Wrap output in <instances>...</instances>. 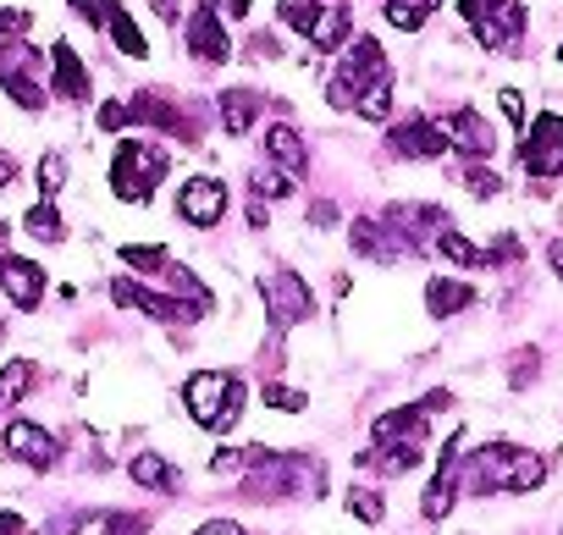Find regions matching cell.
Here are the masks:
<instances>
[{"instance_id": "7dc6e473", "label": "cell", "mask_w": 563, "mask_h": 535, "mask_svg": "<svg viewBox=\"0 0 563 535\" xmlns=\"http://www.w3.org/2000/svg\"><path fill=\"white\" fill-rule=\"evenodd\" d=\"M29 524H23V513H0V535H23Z\"/></svg>"}, {"instance_id": "603a6c76", "label": "cell", "mask_w": 563, "mask_h": 535, "mask_svg": "<svg viewBox=\"0 0 563 535\" xmlns=\"http://www.w3.org/2000/svg\"><path fill=\"white\" fill-rule=\"evenodd\" d=\"M349 29H354L349 7H327L321 23H316V34H310V45H316V51H343V45H349Z\"/></svg>"}, {"instance_id": "74e56055", "label": "cell", "mask_w": 563, "mask_h": 535, "mask_svg": "<svg viewBox=\"0 0 563 535\" xmlns=\"http://www.w3.org/2000/svg\"><path fill=\"white\" fill-rule=\"evenodd\" d=\"M73 12L106 29V23H111V12H122V0H73Z\"/></svg>"}, {"instance_id": "5b68a950", "label": "cell", "mask_w": 563, "mask_h": 535, "mask_svg": "<svg viewBox=\"0 0 563 535\" xmlns=\"http://www.w3.org/2000/svg\"><path fill=\"white\" fill-rule=\"evenodd\" d=\"M260 293H265V315H271V326H276V332H288V326L310 321V310H316L310 282H305V277H294V271H271V277L260 282Z\"/></svg>"}, {"instance_id": "d590c367", "label": "cell", "mask_w": 563, "mask_h": 535, "mask_svg": "<svg viewBox=\"0 0 563 535\" xmlns=\"http://www.w3.org/2000/svg\"><path fill=\"white\" fill-rule=\"evenodd\" d=\"M62 182H67V160H62V155H45V160H40V188H45V199L62 193Z\"/></svg>"}, {"instance_id": "83f0119b", "label": "cell", "mask_w": 563, "mask_h": 535, "mask_svg": "<svg viewBox=\"0 0 563 535\" xmlns=\"http://www.w3.org/2000/svg\"><path fill=\"white\" fill-rule=\"evenodd\" d=\"M431 248H437L442 259H453V265H486V248H475V243H470V237H459L453 226H442Z\"/></svg>"}, {"instance_id": "9c48e42d", "label": "cell", "mask_w": 563, "mask_h": 535, "mask_svg": "<svg viewBox=\"0 0 563 535\" xmlns=\"http://www.w3.org/2000/svg\"><path fill=\"white\" fill-rule=\"evenodd\" d=\"M0 293H7L18 310H40L45 304V271L23 254H0Z\"/></svg>"}, {"instance_id": "4316f807", "label": "cell", "mask_w": 563, "mask_h": 535, "mask_svg": "<svg viewBox=\"0 0 563 535\" xmlns=\"http://www.w3.org/2000/svg\"><path fill=\"white\" fill-rule=\"evenodd\" d=\"M349 237H354V248H360L365 259H398V248L387 243V226H382V221H354Z\"/></svg>"}, {"instance_id": "db71d44e", "label": "cell", "mask_w": 563, "mask_h": 535, "mask_svg": "<svg viewBox=\"0 0 563 535\" xmlns=\"http://www.w3.org/2000/svg\"><path fill=\"white\" fill-rule=\"evenodd\" d=\"M0 337H7V326H0Z\"/></svg>"}, {"instance_id": "816d5d0a", "label": "cell", "mask_w": 563, "mask_h": 535, "mask_svg": "<svg viewBox=\"0 0 563 535\" xmlns=\"http://www.w3.org/2000/svg\"><path fill=\"white\" fill-rule=\"evenodd\" d=\"M155 12H161V18H172V23H177V0H155Z\"/></svg>"}, {"instance_id": "836d02e7", "label": "cell", "mask_w": 563, "mask_h": 535, "mask_svg": "<svg viewBox=\"0 0 563 535\" xmlns=\"http://www.w3.org/2000/svg\"><path fill=\"white\" fill-rule=\"evenodd\" d=\"M354 111H360L365 122H387V116H393V83H376V89H371Z\"/></svg>"}, {"instance_id": "484cf974", "label": "cell", "mask_w": 563, "mask_h": 535, "mask_svg": "<svg viewBox=\"0 0 563 535\" xmlns=\"http://www.w3.org/2000/svg\"><path fill=\"white\" fill-rule=\"evenodd\" d=\"M34 376H40V370H34L29 359H12L7 370H0V409H12L18 398H29V392H34Z\"/></svg>"}, {"instance_id": "ab89813d", "label": "cell", "mask_w": 563, "mask_h": 535, "mask_svg": "<svg viewBox=\"0 0 563 535\" xmlns=\"http://www.w3.org/2000/svg\"><path fill=\"white\" fill-rule=\"evenodd\" d=\"M144 530H150L144 513H111L106 519V535H144Z\"/></svg>"}, {"instance_id": "3957f363", "label": "cell", "mask_w": 563, "mask_h": 535, "mask_svg": "<svg viewBox=\"0 0 563 535\" xmlns=\"http://www.w3.org/2000/svg\"><path fill=\"white\" fill-rule=\"evenodd\" d=\"M376 83H393V73H387V51H382L371 34H360L354 51L338 62V73H332V83H327V100H332L338 111H354Z\"/></svg>"}, {"instance_id": "ba28073f", "label": "cell", "mask_w": 563, "mask_h": 535, "mask_svg": "<svg viewBox=\"0 0 563 535\" xmlns=\"http://www.w3.org/2000/svg\"><path fill=\"white\" fill-rule=\"evenodd\" d=\"M0 447H7L12 458H23V464H34V469H51L62 458V442L34 420H12L7 431H0Z\"/></svg>"}, {"instance_id": "f5cc1de1", "label": "cell", "mask_w": 563, "mask_h": 535, "mask_svg": "<svg viewBox=\"0 0 563 535\" xmlns=\"http://www.w3.org/2000/svg\"><path fill=\"white\" fill-rule=\"evenodd\" d=\"M558 62H563V45H558Z\"/></svg>"}, {"instance_id": "5bb4252c", "label": "cell", "mask_w": 563, "mask_h": 535, "mask_svg": "<svg viewBox=\"0 0 563 535\" xmlns=\"http://www.w3.org/2000/svg\"><path fill=\"white\" fill-rule=\"evenodd\" d=\"M459 453H464V436L453 431L448 436V447H442V469H437V480H431V491H426V519H442L453 502H459Z\"/></svg>"}, {"instance_id": "f6af8a7d", "label": "cell", "mask_w": 563, "mask_h": 535, "mask_svg": "<svg viewBox=\"0 0 563 535\" xmlns=\"http://www.w3.org/2000/svg\"><path fill=\"white\" fill-rule=\"evenodd\" d=\"M492 7H497V0H459V12H464L470 23H481V18H486Z\"/></svg>"}, {"instance_id": "7402d4cb", "label": "cell", "mask_w": 563, "mask_h": 535, "mask_svg": "<svg viewBox=\"0 0 563 535\" xmlns=\"http://www.w3.org/2000/svg\"><path fill=\"white\" fill-rule=\"evenodd\" d=\"M128 475H133V486H144V491H177V469H172L161 453H139V458L128 464Z\"/></svg>"}, {"instance_id": "8d00e7d4", "label": "cell", "mask_w": 563, "mask_h": 535, "mask_svg": "<svg viewBox=\"0 0 563 535\" xmlns=\"http://www.w3.org/2000/svg\"><path fill=\"white\" fill-rule=\"evenodd\" d=\"M265 403H271V409H288V414L310 409V398H305V392H294V387H276V381L265 387Z\"/></svg>"}, {"instance_id": "f546056e", "label": "cell", "mask_w": 563, "mask_h": 535, "mask_svg": "<svg viewBox=\"0 0 563 535\" xmlns=\"http://www.w3.org/2000/svg\"><path fill=\"white\" fill-rule=\"evenodd\" d=\"M249 188H254L260 199H288V193H294V177L276 171V166H254V171H249Z\"/></svg>"}, {"instance_id": "ee69618b", "label": "cell", "mask_w": 563, "mask_h": 535, "mask_svg": "<svg viewBox=\"0 0 563 535\" xmlns=\"http://www.w3.org/2000/svg\"><path fill=\"white\" fill-rule=\"evenodd\" d=\"M249 7H254V0H210L216 18H249Z\"/></svg>"}, {"instance_id": "4dcf8cb0", "label": "cell", "mask_w": 563, "mask_h": 535, "mask_svg": "<svg viewBox=\"0 0 563 535\" xmlns=\"http://www.w3.org/2000/svg\"><path fill=\"white\" fill-rule=\"evenodd\" d=\"M0 89H7L23 111H40V105H45V89H40L29 73H0Z\"/></svg>"}, {"instance_id": "9a60e30c", "label": "cell", "mask_w": 563, "mask_h": 535, "mask_svg": "<svg viewBox=\"0 0 563 535\" xmlns=\"http://www.w3.org/2000/svg\"><path fill=\"white\" fill-rule=\"evenodd\" d=\"M475 29V40L486 45V51H508L519 34H525V7L519 0H497V7L481 18V23H470Z\"/></svg>"}, {"instance_id": "c3c4849f", "label": "cell", "mask_w": 563, "mask_h": 535, "mask_svg": "<svg viewBox=\"0 0 563 535\" xmlns=\"http://www.w3.org/2000/svg\"><path fill=\"white\" fill-rule=\"evenodd\" d=\"M310 215H316V226H332V221H338V210H332V204H327V199H321V204H316V210H310Z\"/></svg>"}, {"instance_id": "2e32d148", "label": "cell", "mask_w": 563, "mask_h": 535, "mask_svg": "<svg viewBox=\"0 0 563 535\" xmlns=\"http://www.w3.org/2000/svg\"><path fill=\"white\" fill-rule=\"evenodd\" d=\"M265 160H271V166H282V171H288V177H305V171H310V149H305L299 127H288V122H276V127L265 133Z\"/></svg>"}, {"instance_id": "60d3db41", "label": "cell", "mask_w": 563, "mask_h": 535, "mask_svg": "<svg viewBox=\"0 0 563 535\" xmlns=\"http://www.w3.org/2000/svg\"><path fill=\"white\" fill-rule=\"evenodd\" d=\"M29 29H34L29 12H7V7H0V40H18V34H29Z\"/></svg>"}, {"instance_id": "4fadbf2b", "label": "cell", "mask_w": 563, "mask_h": 535, "mask_svg": "<svg viewBox=\"0 0 563 535\" xmlns=\"http://www.w3.org/2000/svg\"><path fill=\"white\" fill-rule=\"evenodd\" d=\"M371 436H376V447H426V403L382 414Z\"/></svg>"}, {"instance_id": "f1b7e54d", "label": "cell", "mask_w": 563, "mask_h": 535, "mask_svg": "<svg viewBox=\"0 0 563 535\" xmlns=\"http://www.w3.org/2000/svg\"><path fill=\"white\" fill-rule=\"evenodd\" d=\"M321 0H282V7H276V18L282 23H288L294 34H316V23H321Z\"/></svg>"}, {"instance_id": "7c38bea8", "label": "cell", "mask_w": 563, "mask_h": 535, "mask_svg": "<svg viewBox=\"0 0 563 535\" xmlns=\"http://www.w3.org/2000/svg\"><path fill=\"white\" fill-rule=\"evenodd\" d=\"M437 127H442V133H448V144H453V149H464L470 160H486V155L497 149L492 127H486V122H481L475 111H448V116H442Z\"/></svg>"}, {"instance_id": "d6a6232c", "label": "cell", "mask_w": 563, "mask_h": 535, "mask_svg": "<svg viewBox=\"0 0 563 535\" xmlns=\"http://www.w3.org/2000/svg\"><path fill=\"white\" fill-rule=\"evenodd\" d=\"M122 259L133 265V271H166V265H172L161 243H128V248H122Z\"/></svg>"}, {"instance_id": "7a4b0ae2", "label": "cell", "mask_w": 563, "mask_h": 535, "mask_svg": "<svg viewBox=\"0 0 563 535\" xmlns=\"http://www.w3.org/2000/svg\"><path fill=\"white\" fill-rule=\"evenodd\" d=\"M183 403H188L194 425H205V431H232L238 414H243V381H238L232 370H199V376H188Z\"/></svg>"}, {"instance_id": "f35d334b", "label": "cell", "mask_w": 563, "mask_h": 535, "mask_svg": "<svg viewBox=\"0 0 563 535\" xmlns=\"http://www.w3.org/2000/svg\"><path fill=\"white\" fill-rule=\"evenodd\" d=\"M464 182H470V193H481V199L503 193V177H497V171H486V166H470V171H464Z\"/></svg>"}, {"instance_id": "e575fe53", "label": "cell", "mask_w": 563, "mask_h": 535, "mask_svg": "<svg viewBox=\"0 0 563 535\" xmlns=\"http://www.w3.org/2000/svg\"><path fill=\"white\" fill-rule=\"evenodd\" d=\"M349 513H360L365 524H382V519H387V508H382V491H365V486H354V491H349Z\"/></svg>"}, {"instance_id": "277c9868", "label": "cell", "mask_w": 563, "mask_h": 535, "mask_svg": "<svg viewBox=\"0 0 563 535\" xmlns=\"http://www.w3.org/2000/svg\"><path fill=\"white\" fill-rule=\"evenodd\" d=\"M166 149L161 144H144V138H128L122 149H117V160H111V188H117V199H128V204H150V193H155V182L166 177Z\"/></svg>"}, {"instance_id": "ffe728a7", "label": "cell", "mask_w": 563, "mask_h": 535, "mask_svg": "<svg viewBox=\"0 0 563 535\" xmlns=\"http://www.w3.org/2000/svg\"><path fill=\"white\" fill-rule=\"evenodd\" d=\"M128 116H133V122H155L161 133H183V138H188V122H183V111H177V105H166L161 94H133Z\"/></svg>"}, {"instance_id": "1f68e13d", "label": "cell", "mask_w": 563, "mask_h": 535, "mask_svg": "<svg viewBox=\"0 0 563 535\" xmlns=\"http://www.w3.org/2000/svg\"><path fill=\"white\" fill-rule=\"evenodd\" d=\"M23 226H29V232H34V237H45V243H56V237H62V232H67V226H62V210H56V204H51V199H45V204H34V210H29V221H23Z\"/></svg>"}, {"instance_id": "e0dca14e", "label": "cell", "mask_w": 563, "mask_h": 535, "mask_svg": "<svg viewBox=\"0 0 563 535\" xmlns=\"http://www.w3.org/2000/svg\"><path fill=\"white\" fill-rule=\"evenodd\" d=\"M188 51H194L199 62H227L232 40H227V29H221V18H216L210 7H199V12L188 18Z\"/></svg>"}, {"instance_id": "ac0fdd59", "label": "cell", "mask_w": 563, "mask_h": 535, "mask_svg": "<svg viewBox=\"0 0 563 535\" xmlns=\"http://www.w3.org/2000/svg\"><path fill=\"white\" fill-rule=\"evenodd\" d=\"M51 62H56V94L62 100H89V73H84V62H78V51L67 40L51 45Z\"/></svg>"}, {"instance_id": "d4e9b609", "label": "cell", "mask_w": 563, "mask_h": 535, "mask_svg": "<svg viewBox=\"0 0 563 535\" xmlns=\"http://www.w3.org/2000/svg\"><path fill=\"white\" fill-rule=\"evenodd\" d=\"M106 34H111V45H117L122 56H133V62H144V56H150V40L139 34V23H133L128 12H111V23H106Z\"/></svg>"}, {"instance_id": "681fc988", "label": "cell", "mask_w": 563, "mask_h": 535, "mask_svg": "<svg viewBox=\"0 0 563 535\" xmlns=\"http://www.w3.org/2000/svg\"><path fill=\"white\" fill-rule=\"evenodd\" d=\"M547 265H552V271L563 277V243H552V248H547Z\"/></svg>"}, {"instance_id": "30bf717a", "label": "cell", "mask_w": 563, "mask_h": 535, "mask_svg": "<svg viewBox=\"0 0 563 535\" xmlns=\"http://www.w3.org/2000/svg\"><path fill=\"white\" fill-rule=\"evenodd\" d=\"M387 144H393V155H404V160H437V155H448V149H453V144H448V133H442L437 122H426V116L398 122V127L387 133Z\"/></svg>"}, {"instance_id": "8fae6325", "label": "cell", "mask_w": 563, "mask_h": 535, "mask_svg": "<svg viewBox=\"0 0 563 535\" xmlns=\"http://www.w3.org/2000/svg\"><path fill=\"white\" fill-rule=\"evenodd\" d=\"M111 299H117L122 310H144V315H155L161 326H188V321H199L188 304L161 299V293H150V288H139V282H111Z\"/></svg>"}, {"instance_id": "6da1fadb", "label": "cell", "mask_w": 563, "mask_h": 535, "mask_svg": "<svg viewBox=\"0 0 563 535\" xmlns=\"http://www.w3.org/2000/svg\"><path fill=\"white\" fill-rule=\"evenodd\" d=\"M547 480V458L514 442H486L470 464H459V486L475 497H497V491H536Z\"/></svg>"}, {"instance_id": "b9f144b4", "label": "cell", "mask_w": 563, "mask_h": 535, "mask_svg": "<svg viewBox=\"0 0 563 535\" xmlns=\"http://www.w3.org/2000/svg\"><path fill=\"white\" fill-rule=\"evenodd\" d=\"M128 122H133V116H128V105H122V100H111V105H100V127H106V133H122Z\"/></svg>"}, {"instance_id": "d6986e66", "label": "cell", "mask_w": 563, "mask_h": 535, "mask_svg": "<svg viewBox=\"0 0 563 535\" xmlns=\"http://www.w3.org/2000/svg\"><path fill=\"white\" fill-rule=\"evenodd\" d=\"M470 304H475V288H470V282H453V277L426 282V310H431L437 321H448V315H459V310H470Z\"/></svg>"}, {"instance_id": "cb8c5ba5", "label": "cell", "mask_w": 563, "mask_h": 535, "mask_svg": "<svg viewBox=\"0 0 563 535\" xmlns=\"http://www.w3.org/2000/svg\"><path fill=\"white\" fill-rule=\"evenodd\" d=\"M437 7H442V0H387V23H393L398 34H420Z\"/></svg>"}, {"instance_id": "7bdbcfd3", "label": "cell", "mask_w": 563, "mask_h": 535, "mask_svg": "<svg viewBox=\"0 0 563 535\" xmlns=\"http://www.w3.org/2000/svg\"><path fill=\"white\" fill-rule=\"evenodd\" d=\"M497 105H503V116H508L514 127L525 122V100H519V89H503V94H497Z\"/></svg>"}, {"instance_id": "44dd1931", "label": "cell", "mask_w": 563, "mask_h": 535, "mask_svg": "<svg viewBox=\"0 0 563 535\" xmlns=\"http://www.w3.org/2000/svg\"><path fill=\"white\" fill-rule=\"evenodd\" d=\"M260 105H265V100H260L254 89H227V94H221V127H227V133H249V127L260 122Z\"/></svg>"}, {"instance_id": "52a82bcc", "label": "cell", "mask_w": 563, "mask_h": 535, "mask_svg": "<svg viewBox=\"0 0 563 535\" xmlns=\"http://www.w3.org/2000/svg\"><path fill=\"white\" fill-rule=\"evenodd\" d=\"M177 215L188 226H216L227 215V182L221 177H188L177 193Z\"/></svg>"}, {"instance_id": "bcb514c9", "label": "cell", "mask_w": 563, "mask_h": 535, "mask_svg": "<svg viewBox=\"0 0 563 535\" xmlns=\"http://www.w3.org/2000/svg\"><path fill=\"white\" fill-rule=\"evenodd\" d=\"M199 535H243V524H232V519H210V524H199Z\"/></svg>"}, {"instance_id": "8992f818", "label": "cell", "mask_w": 563, "mask_h": 535, "mask_svg": "<svg viewBox=\"0 0 563 535\" xmlns=\"http://www.w3.org/2000/svg\"><path fill=\"white\" fill-rule=\"evenodd\" d=\"M519 166H525L530 177H563V116L541 111V116L530 122V133H525V144H519Z\"/></svg>"}, {"instance_id": "f907efd6", "label": "cell", "mask_w": 563, "mask_h": 535, "mask_svg": "<svg viewBox=\"0 0 563 535\" xmlns=\"http://www.w3.org/2000/svg\"><path fill=\"white\" fill-rule=\"evenodd\" d=\"M12 177H18V166H12V160H7V155H0V188H7V182H12Z\"/></svg>"}]
</instances>
